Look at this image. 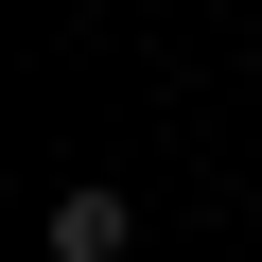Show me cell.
Returning <instances> with one entry per match:
<instances>
[{"label":"cell","instance_id":"obj_1","mask_svg":"<svg viewBox=\"0 0 262 262\" xmlns=\"http://www.w3.org/2000/svg\"><path fill=\"white\" fill-rule=\"evenodd\" d=\"M122 245H140L122 175H70V192H53V262H122Z\"/></svg>","mask_w":262,"mask_h":262}]
</instances>
